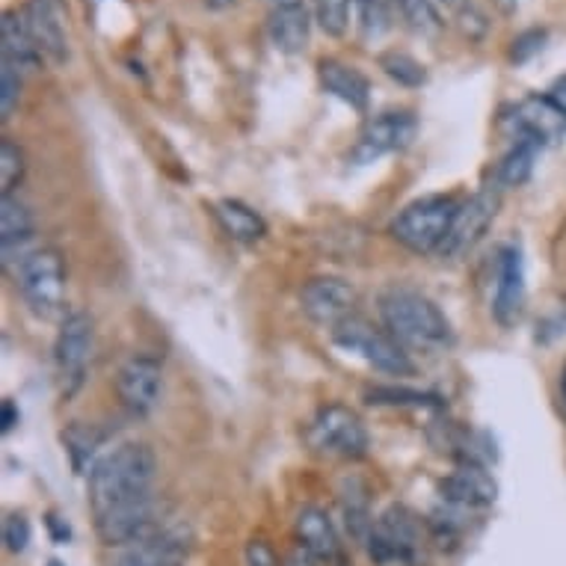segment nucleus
<instances>
[{
    "mask_svg": "<svg viewBox=\"0 0 566 566\" xmlns=\"http://www.w3.org/2000/svg\"><path fill=\"white\" fill-rule=\"evenodd\" d=\"M395 7H398L403 24L418 36H437L442 30V19H439L433 0H395Z\"/></svg>",
    "mask_w": 566,
    "mask_h": 566,
    "instance_id": "26",
    "label": "nucleus"
},
{
    "mask_svg": "<svg viewBox=\"0 0 566 566\" xmlns=\"http://www.w3.org/2000/svg\"><path fill=\"white\" fill-rule=\"evenodd\" d=\"M300 306L308 321L321 326H338L353 315L356 306V291L347 279L338 276H315L300 289Z\"/></svg>",
    "mask_w": 566,
    "mask_h": 566,
    "instance_id": "12",
    "label": "nucleus"
},
{
    "mask_svg": "<svg viewBox=\"0 0 566 566\" xmlns=\"http://www.w3.org/2000/svg\"><path fill=\"white\" fill-rule=\"evenodd\" d=\"M525 308V261L516 243L499 252L495 268V297H492V315L502 326H513Z\"/></svg>",
    "mask_w": 566,
    "mask_h": 566,
    "instance_id": "15",
    "label": "nucleus"
},
{
    "mask_svg": "<svg viewBox=\"0 0 566 566\" xmlns=\"http://www.w3.org/2000/svg\"><path fill=\"white\" fill-rule=\"evenodd\" d=\"M19 98H21V72L3 63V69H0V113H3V119H10L12 113H15Z\"/></svg>",
    "mask_w": 566,
    "mask_h": 566,
    "instance_id": "32",
    "label": "nucleus"
},
{
    "mask_svg": "<svg viewBox=\"0 0 566 566\" xmlns=\"http://www.w3.org/2000/svg\"><path fill=\"white\" fill-rule=\"evenodd\" d=\"M380 69L391 81H398L400 86H421L428 81V69L418 63L416 56L403 54V51H389L380 56Z\"/></svg>",
    "mask_w": 566,
    "mask_h": 566,
    "instance_id": "29",
    "label": "nucleus"
},
{
    "mask_svg": "<svg viewBox=\"0 0 566 566\" xmlns=\"http://www.w3.org/2000/svg\"><path fill=\"white\" fill-rule=\"evenodd\" d=\"M21 297L39 317H60L65 308V264L56 250H30L12 264Z\"/></svg>",
    "mask_w": 566,
    "mask_h": 566,
    "instance_id": "5",
    "label": "nucleus"
},
{
    "mask_svg": "<svg viewBox=\"0 0 566 566\" xmlns=\"http://www.w3.org/2000/svg\"><path fill=\"white\" fill-rule=\"evenodd\" d=\"M418 122L407 111H389L365 122L363 134L353 146V164H374V160L403 151L416 139Z\"/></svg>",
    "mask_w": 566,
    "mask_h": 566,
    "instance_id": "10",
    "label": "nucleus"
},
{
    "mask_svg": "<svg viewBox=\"0 0 566 566\" xmlns=\"http://www.w3.org/2000/svg\"><path fill=\"white\" fill-rule=\"evenodd\" d=\"M187 546L190 539L181 528L155 525L149 534L116 548L107 566H178V560L187 555Z\"/></svg>",
    "mask_w": 566,
    "mask_h": 566,
    "instance_id": "14",
    "label": "nucleus"
},
{
    "mask_svg": "<svg viewBox=\"0 0 566 566\" xmlns=\"http://www.w3.org/2000/svg\"><path fill=\"white\" fill-rule=\"evenodd\" d=\"M158 460L143 442L113 448L90 472V511L104 546L119 548L149 534L155 520Z\"/></svg>",
    "mask_w": 566,
    "mask_h": 566,
    "instance_id": "1",
    "label": "nucleus"
},
{
    "mask_svg": "<svg viewBox=\"0 0 566 566\" xmlns=\"http://www.w3.org/2000/svg\"><path fill=\"white\" fill-rule=\"evenodd\" d=\"M460 211L454 196H424L409 202L391 223V238L407 247L409 252L428 255V252H439L446 243L454 217Z\"/></svg>",
    "mask_w": 566,
    "mask_h": 566,
    "instance_id": "4",
    "label": "nucleus"
},
{
    "mask_svg": "<svg viewBox=\"0 0 566 566\" xmlns=\"http://www.w3.org/2000/svg\"><path fill=\"white\" fill-rule=\"evenodd\" d=\"M317 77H321V86L326 93L344 102L353 111L365 113L368 111V102H371V84L368 77L353 69V65L342 63V60H321L317 65Z\"/></svg>",
    "mask_w": 566,
    "mask_h": 566,
    "instance_id": "20",
    "label": "nucleus"
},
{
    "mask_svg": "<svg viewBox=\"0 0 566 566\" xmlns=\"http://www.w3.org/2000/svg\"><path fill=\"white\" fill-rule=\"evenodd\" d=\"M333 342L344 353H350L356 359H363L365 365H371L374 371L389 374V377H409L416 371L407 347L389 329H380V326H374L371 321H365L359 315H350L347 321L333 326Z\"/></svg>",
    "mask_w": 566,
    "mask_h": 566,
    "instance_id": "3",
    "label": "nucleus"
},
{
    "mask_svg": "<svg viewBox=\"0 0 566 566\" xmlns=\"http://www.w3.org/2000/svg\"><path fill=\"white\" fill-rule=\"evenodd\" d=\"M270 45L282 54H303L312 39V12L306 3H279L268 15Z\"/></svg>",
    "mask_w": 566,
    "mask_h": 566,
    "instance_id": "19",
    "label": "nucleus"
},
{
    "mask_svg": "<svg viewBox=\"0 0 566 566\" xmlns=\"http://www.w3.org/2000/svg\"><path fill=\"white\" fill-rule=\"evenodd\" d=\"M285 566H321V560H317L315 555H308L306 548H294L289 557H285Z\"/></svg>",
    "mask_w": 566,
    "mask_h": 566,
    "instance_id": "39",
    "label": "nucleus"
},
{
    "mask_svg": "<svg viewBox=\"0 0 566 566\" xmlns=\"http://www.w3.org/2000/svg\"><path fill=\"white\" fill-rule=\"evenodd\" d=\"M33 234H36V223H33L28 205L15 199V196H3V205H0V243H3V261L10 268L28 255Z\"/></svg>",
    "mask_w": 566,
    "mask_h": 566,
    "instance_id": "21",
    "label": "nucleus"
},
{
    "mask_svg": "<svg viewBox=\"0 0 566 566\" xmlns=\"http://www.w3.org/2000/svg\"><path fill=\"white\" fill-rule=\"evenodd\" d=\"M451 3H457V0H451Z\"/></svg>",
    "mask_w": 566,
    "mask_h": 566,
    "instance_id": "42",
    "label": "nucleus"
},
{
    "mask_svg": "<svg viewBox=\"0 0 566 566\" xmlns=\"http://www.w3.org/2000/svg\"><path fill=\"white\" fill-rule=\"evenodd\" d=\"M342 513L347 534L365 546V539H368V534L374 528V516L371 507H368V492H365L363 483L347 481V490L342 492Z\"/></svg>",
    "mask_w": 566,
    "mask_h": 566,
    "instance_id": "24",
    "label": "nucleus"
},
{
    "mask_svg": "<svg viewBox=\"0 0 566 566\" xmlns=\"http://www.w3.org/2000/svg\"><path fill=\"white\" fill-rule=\"evenodd\" d=\"M306 442L315 454L338 457V460H363L371 446L363 418L344 403L317 409L315 418L308 421Z\"/></svg>",
    "mask_w": 566,
    "mask_h": 566,
    "instance_id": "7",
    "label": "nucleus"
},
{
    "mask_svg": "<svg viewBox=\"0 0 566 566\" xmlns=\"http://www.w3.org/2000/svg\"><path fill=\"white\" fill-rule=\"evenodd\" d=\"M214 217L232 241L255 243L268 234L264 217H261L259 211H252L250 205L238 202V199H220V202L214 205Z\"/></svg>",
    "mask_w": 566,
    "mask_h": 566,
    "instance_id": "23",
    "label": "nucleus"
},
{
    "mask_svg": "<svg viewBox=\"0 0 566 566\" xmlns=\"http://www.w3.org/2000/svg\"><path fill=\"white\" fill-rule=\"evenodd\" d=\"M546 45V30H525L522 36L513 39V48H511V60L516 65L520 63H528L531 56L539 54Z\"/></svg>",
    "mask_w": 566,
    "mask_h": 566,
    "instance_id": "34",
    "label": "nucleus"
},
{
    "mask_svg": "<svg viewBox=\"0 0 566 566\" xmlns=\"http://www.w3.org/2000/svg\"><path fill=\"white\" fill-rule=\"evenodd\" d=\"M247 566H285V564H279L276 552L270 548V543H264V539H250V543H247Z\"/></svg>",
    "mask_w": 566,
    "mask_h": 566,
    "instance_id": "36",
    "label": "nucleus"
},
{
    "mask_svg": "<svg viewBox=\"0 0 566 566\" xmlns=\"http://www.w3.org/2000/svg\"><path fill=\"white\" fill-rule=\"evenodd\" d=\"M19 418H21V412H19V407H15V400H3V407H0V424H3V433H10L12 428H15V424H19Z\"/></svg>",
    "mask_w": 566,
    "mask_h": 566,
    "instance_id": "37",
    "label": "nucleus"
},
{
    "mask_svg": "<svg viewBox=\"0 0 566 566\" xmlns=\"http://www.w3.org/2000/svg\"><path fill=\"white\" fill-rule=\"evenodd\" d=\"M380 317L386 329L403 347L416 350H442L454 342V329L446 312L416 289L391 285L380 294Z\"/></svg>",
    "mask_w": 566,
    "mask_h": 566,
    "instance_id": "2",
    "label": "nucleus"
},
{
    "mask_svg": "<svg viewBox=\"0 0 566 566\" xmlns=\"http://www.w3.org/2000/svg\"><path fill=\"white\" fill-rule=\"evenodd\" d=\"M93 342L95 329L90 315L72 312L60 321V333H56L54 342V365L65 395H72L84 382L90 359H93Z\"/></svg>",
    "mask_w": 566,
    "mask_h": 566,
    "instance_id": "9",
    "label": "nucleus"
},
{
    "mask_svg": "<svg viewBox=\"0 0 566 566\" xmlns=\"http://www.w3.org/2000/svg\"><path fill=\"white\" fill-rule=\"evenodd\" d=\"M564 391H566V368H564Z\"/></svg>",
    "mask_w": 566,
    "mask_h": 566,
    "instance_id": "41",
    "label": "nucleus"
},
{
    "mask_svg": "<svg viewBox=\"0 0 566 566\" xmlns=\"http://www.w3.org/2000/svg\"><path fill=\"white\" fill-rule=\"evenodd\" d=\"M365 548H368L374 564L418 566V560L424 557V528L409 507L391 504L374 520Z\"/></svg>",
    "mask_w": 566,
    "mask_h": 566,
    "instance_id": "6",
    "label": "nucleus"
},
{
    "mask_svg": "<svg viewBox=\"0 0 566 566\" xmlns=\"http://www.w3.org/2000/svg\"><path fill=\"white\" fill-rule=\"evenodd\" d=\"M164 389V368L151 356H130L116 374V395L130 416H149Z\"/></svg>",
    "mask_w": 566,
    "mask_h": 566,
    "instance_id": "13",
    "label": "nucleus"
},
{
    "mask_svg": "<svg viewBox=\"0 0 566 566\" xmlns=\"http://www.w3.org/2000/svg\"><path fill=\"white\" fill-rule=\"evenodd\" d=\"M30 537L33 534H30V522L24 516H19V513L7 516V522H3V543H7L10 552L21 555L30 546Z\"/></svg>",
    "mask_w": 566,
    "mask_h": 566,
    "instance_id": "33",
    "label": "nucleus"
},
{
    "mask_svg": "<svg viewBox=\"0 0 566 566\" xmlns=\"http://www.w3.org/2000/svg\"><path fill=\"white\" fill-rule=\"evenodd\" d=\"M502 208V187L486 185L481 187L472 199H465L460 205V211L454 217V226L448 232L446 243H442V255L446 259H463L465 252H472L478 243L483 241V234L490 232V226L495 223Z\"/></svg>",
    "mask_w": 566,
    "mask_h": 566,
    "instance_id": "8",
    "label": "nucleus"
},
{
    "mask_svg": "<svg viewBox=\"0 0 566 566\" xmlns=\"http://www.w3.org/2000/svg\"><path fill=\"white\" fill-rule=\"evenodd\" d=\"M294 531H297L300 548H306L308 555H315L321 564H342V537H338V531H335L333 520H329V513L324 507H317V504L300 507Z\"/></svg>",
    "mask_w": 566,
    "mask_h": 566,
    "instance_id": "17",
    "label": "nucleus"
},
{
    "mask_svg": "<svg viewBox=\"0 0 566 566\" xmlns=\"http://www.w3.org/2000/svg\"><path fill=\"white\" fill-rule=\"evenodd\" d=\"M65 446H69V454H72V463L81 472L86 465V460L95 454V446H98V439H93L90 433H84L81 428L69 430V437H65Z\"/></svg>",
    "mask_w": 566,
    "mask_h": 566,
    "instance_id": "35",
    "label": "nucleus"
},
{
    "mask_svg": "<svg viewBox=\"0 0 566 566\" xmlns=\"http://www.w3.org/2000/svg\"><path fill=\"white\" fill-rule=\"evenodd\" d=\"M439 495L442 502L460 511H483L499 499V483L492 474L478 463H460L451 474L439 481Z\"/></svg>",
    "mask_w": 566,
    "mask_h": 566,
    "instance_id": "16",
    "label": "nucleus"
},
{
    "mask_svg": "<svg viewBox=\"0 0 566 566\" xmlns=\"http://www.w3.org/2000/svg\"><path fill=\"white\" fill-rule=\"evenodd\" d=\"M368 403L377 407H442L446 400L430 391H416V389H395V386H377L368 391Z\"/></svg>",
    "mask_w": 566,
    "mask_h": 566,
    "instance_id": "28",
    "label": "nucleus"
},
{
    "mask_svg": "<svg viewBox=\"0 0 566 566\" xmlns=\"http://www.w3.org/2000/svg\"><path fill=\"white\" fill-rule=\"evenodd\" d=\"M356 7V24L365 39H380L391 28V7L395 0H353Z\"/></svg>",
    "mask_w": 566,
    "mask_h": 566,
    "instance_id": "27",
    "label": "nucleus"
},
{
    "mask_svg": "<svg viewBox=\"0 0 566 566\" xmlns=\"http://www.w3.org/2000/svg\"><path fill=\"white\" fill-rule=\"evenodd\" d=\"M546 98H548V102H552V104H555L557 111H560V113H564V116H566V75H564V77H557L555 84L548 86V90H546Z\"/></svg>",
    "mask_w": 566,
    "mask_h": 566,
    "instance_id": "38",
    "label": "nucleus"
},
{
    "mask_svg": "<svg viewBox=\"0 0 566 566\" xmlns=\"http://www.w3.org/2000/svg\"><path fill=\"white\" fill-rule=\"evenodd\" d=\"M0 51H3V63L19 69L21 75L36 69L39 60H42V51H39L36 39L30 33L28 21L19 12H3V24H0Z\"/></svg>",
    "mask_w": 566,
    "mask_h": 566,
    "instance_id": "22",
    "label": "nucleus"
},
{
    "mask_svg": "<svg viewBox=\"0 0 566 566\" xmlns=\"http://www.w3.org/2000/svg\"><path fill=\"white\" fill-rule=\"evenodd\" d=\"M504 128L513 143H534L539 149H546L566 134V116L546 95H534L516 104L511 116H504Z\"/></svg>",
    "mask_w": 566,
    "mask_h": 566,
    "instance_id": "11",
    "label": "nucleus"
},
{
    "mask_svg": "<svg viewBox=\"0 0 566 566\" xmlns=\"http://www.w3.org/2000/svg\"><path fill=\"white\" fill-rule=\"evenodd\" d=\"M21 178H24V151L12 139H3L0 143V190L3 196H12Z\"/></svg>",
    "mask_w": 566,
    "mask_h": 566,
    "instance_id": "31",
    "label": "nucleus"
},
{
    "mask_svg": "<svg viewBox=\"0 0 566 566\" xmlns=\"http://www.w3.org/2000/svg\"><path fill=\"white\" fill-rule=\"evenodd\" d=\"M273 7H279V3H297V0H270Z\"/></svg>",
    "mask_w": 566,
    "mask_h": 566,
    "instance_id": "40",
    "label": "nucleus"
},
{
    "mask_svg": "<svg viewBox=\"0 0 566 566\" xmlns=\"http://www.w3.org/2000/svg\"><path fill=\"white\" fill-rule=\"evenodd\" d=\"M539 146L534 143H513V149L507 151L499 164L495 172V185L499 187H520L525 185L534 172V160H537Z\"/></svg>",
    "mask_w": 566,
    "mask_h": 566,
    "instance_id": "25",
    "label": "nucleus"
},
{
    "mask_svg": "<svg viewBox=\"0 0 566 566\" xmlns=\"http://www.w3.org/2000/svg\"><path fill=\"white\" fill-rule=\"evenodd\" d=\"M21 15L28 21L42 56H48L51 63H65L69 60V36H65L60 3L56 0H28Z\"/></svg>",
    "mask_w": 566,
    "mask_h": 566,
    "instance_id": "18",
    "label": "nucleus"
},
{
    "mask_svg": "<svg viewBox=\"0 0 566 566\" xmlns=\"http://www.w3.org/2000/svg\"><path fill=\"white\" fill-rule=\"evenodd\" d=\"M353 0H315V19L326 36H344L350 24Z\"/></svg>",
    "mask_w": 566,
    "mask_h": 566,
    "instance_id": "30",
    "label": "nucleus"
}]
</instances>
